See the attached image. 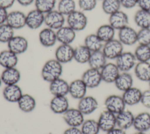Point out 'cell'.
Segmentation results:
<instances>
[{
	"label": "cell",
	"mask_w": 150,
	"mask_h": 134,
	"mask_svg": "<svg viewBox=\"0 0 150 134\" xmlns=\"http://www.w3.org/2000/svg\"><path fill=\"white\" fill-rule=\"evenodd\" d=\"M63 64L55 58L47 60L43 65L41 69V76L47 82H51L61 77L63 73Z\"/></svg>",
	"instance_id": "1"
},
{
	"label": "cell",
	"mask_w": 150,
	"mask_h": 134,
	"mask_svg": "<svg viewBox=\"0 0 150 134\" xmlns=\"http://www.w3.org/2000/svg\"><path fill=\"white\" fill-rule=\"evenodd\" d=\"M66 23L76 32H80L86 28L88 24V18L85 12L76 9L66 16Z\"/></svg>",
	"instance_id": "2"
},
{
	"label": "cell",
	"mask_w": 150,
	"mask_h": 134,
	"mask_svg": "<svg viewBox=\"0 0 150 134\" xmlns=\"http://www.w3.org/2000/svg\"><path fill=\"white\" fill-rule=\"evenodd\" d=\"M66 22V18L57 9H53L45 14V22L46 26L57 31L64 25Z\"/></svg>",
	"instance_id": "3"
},
{
	"label": "cell",
	"mask_w": 150,
	"mask_h": 134,
	"mask_svg": "<svg viewBox=\"0 0 150 134\" xmlns=\"http://www.w3.org/2000/svg\"><path fill=\"white\" fill-rule=\"evenodd\" d=\"M102 51L107 59L115 60L124 52V45L118 39L114 38L104 43Z\"/></svg>",
	"instance_id": "4"
},
{
	"label": "cell",
	"mask_w": 150,
	"mask_h": 134,
	"mask_svg": "<svg viewBox=\"0 0 150 134\" xmlns=\"http://www.w3.org/2000/svg\"><path fill=\"white\" fill-rule=\"evenodd\" d=\"M137 63V61L134 53L129 51H124L115 59V64L120 72H129L134 68Z\"/></svg>",
	"instance_id": "5"
},
{
	"label": "cell",
	"mask_w": 150,
	"mask_h": 134,
	"mask_svg": "<svg viewBox=\"0 0 150 134\" xmlns=\"http://www.w3.org/2000/svg\"><path fill=\"white\" fill-rule=\"evenodd\" d=\"M81 79L87 88L94 89L98 87L103 81L100 71L89 68L82 74Z\"/></svg>",
	"instance_id": "6"
},
{
	"label": "cell",
	"mask_w": 150,
	"mask_h": 134,
	"mask_svg": "<svg viewBox=\"0 0 150 134\" xmlns=\"http://www.w3.org/2000/svg\"><path fill=\"white\" fill-rule=\"evenodd\" d=\"M104 106L106 110L117 115L125 109L126 105L121 96L112 94L105 98Z\"/></svg>",
	"instance_id": "7"
},
{
	"label": "cell",
	"mask_w": 150,
	"mask_h": 134,
	"mask_svg": "<svg viewBox=\"0 0 150 134\" xmlns=\"http://www.w3.org/2000/svg\"><path fill=\"white\" fill-rule=\"evenodd\" d=\"M63 118L66 123L70 127L81 126L84 121V115L78 108H69L63 114Z\"/></svg>",
	"instance_id": "8"
},
{
	"label": "cell",
	"mask_w": 150,
	"mask_h": 134,
	"mask_svg": "<svg viewBox=\"0 0 150 134\" xmlns=\"http://www.w3.org/2000/svg\"><path fill=\"white\" fill-rule=\"evenodd\" d=\"M74 49L70 44H60L54 52V58L62 64L67 63L74 59Z\"/></svg>",
	"instance_id": "9"
},
{
	"label": "cell",
	"mask_w": 150,
	"mask_h": 134,
	"mask_svg": "<svg viewBox=\"0 0 150 134\" xmlns=\"http://www.w3.org/2000/svg\"><path fill=\"white\" fill-rule=\"evenodd\" d=\"M45 14L35 8L26 14V26L32 30L39 29L44 24Z\"/></svg>",
	"instance_id": "10"
},
{
	"label": "cell",
	"mask_w": 150,
	"mask_h": 134,
	"mask_svg": "<svg viewBox=\"0 0 150 134\" xmlns=\"http://www.w3.org/2000/svg\"><path fill=\"white\" fill-rule=\"evenodd\" d=\"M97 122L100 130L107 132L117 126L116 115L105 109L100 114Z\"/></svg>",
	"instance_id": "11"
},
{
	"label": "cell",
	"mask_w": 150,
	"mask_h": 134,
	"mask_svg": "<svg viewBox=\"0 0 150 134\" xmlns=\"http://www.w3.org/2000/svg\"><path fill=\"white\" fill-rule=\"evenodd\" d=\"M8 49L17 55L26 52L29 46L28 39L23 36L14 35L7 43Z\"/></svg>",
	"instance_id": "12"
},
{
	"label": "cell",
	"mask_w": 150,
	"mask_h": 134,
	"mask_svg": "<svg viewBox=\"0 0 150 134\" xmlns=\"http://www.w3.org/2000/svg\"><path fill=\"white\" fill-rule=\"evenodd\" d=\"M6 23L14 30L22 29L26 26V14L19 10L9 12Z\"/></svg>",
	"instance_id": "13"
},
{
	"label": "cell",
	"mask_w": 150,
	"mask_h": 134,
	"mask_svg": "<svg viewBox=\"0 0 150 134\" xmlns=\"http://www.w3.org/2000/svg\"><path fill=\"white\" fill-rule=\"evenodd\" d=\"M118 39L124 45H134L137 43V31L129 25L118 31Z\"/></svg>",
	"instance_id": "14"
},
{
	"label": "cell",
	"mask_w": 150,
	"mask_h": 134,
	"mask_svg": "<svg viewBox=\"0 0 150 134\" xmlns=\"http://www.w3.org/2000/svg\"><path fill=\"white\" fill-rule=\"evenodd\" d=\"M120 72L115 63L112 62H107L100 70L103 81L107 83H114Z\"/></svg>",
	"instance_id": "15"
},
{
	"label": "cell",
	"mask_w": 150,
	"mask_h": 134,
	"mask_svg": "<svg viewBox=\"0 0 150 134\" xmlns=\"http://www.w3.org/2000/svg\"><path fill=\"white\" fill-rule=\"evenodd\" d=\"M38 38L40 45L45 48L52 47L57 42L56 31L47 27L40 31Z\"/></svg>",
	"instance_id": "16"
},
{
	"label": "cell",
	"mask_w": 150,
	"mask_h": 134,
	"mask_svg": "<svg viewBox=\"0 0 150 134\" xmlns=\"http://www.w3.org/2000/svg\"><path fill=\"white\" fill-rule=\"evenodd\" d=\"M98 107L97 100L93 96H85L80 99L77 104V108L84 115L93 113Z\"/></svg>",
	"instance_id": "17"
},
{
	"label": "cell",
	"mask_w": 150,
	"mask_h": 134,
	"mask_svg": "<svg viewBox=\"0 0 150 134\" xmlns=\"http://www.w3.org/2000/svg\"><path fill=\"white\" fill-rule=\"evenodd\" d=\"M87 87L82 79H76L69 83V94L71 98L80 100L86 95Z\"/></svg>",
	"instance_id": "18"
},
{
	"label": "cell",
	"mask_w": 150,
	"mask_h": 134,
	"mask_svg": "<svg viewBox=\"0 0 150 134\" xmlns=\"http://www.w3.org/2000/svg\"><path fill=\"white\" fill-rule=\"evenodd\" d=\"M108 24H110L116 31H119L128 25L129 18L125 12L121 11L120 9L109 15Z\"/></svg>",
	"instance_id": "19"
},
{
	"label": "cell",
	"mask_w": 150,
	"mask_h": 134,
	"mask_svg": "<svg viewBox=\"0 0 150 134\" xmlns=\"http://www.w3.org/2000/svg\"><path fill=\"white\" fill-rule=\"evenodd\" d=\"M49 91L54 96H66L69 94V83L61 77L49 83Z\"/></svg>",
	"instance_id": "20"
},
{
	"label": "cell",
	"mask_w": 150,
	"mask_h": 134,
	"mask_svg": "<svg viewBox=\"0 0 150 134\" xmlns=\"http://www.w3.org/2000/svg\"><path fill=\"white\" fill-rule=\"evenodd\" d=\"M51 110L56 114H63L69 108V99L66 96H54L49 104Z\"/></svg>",
	"instance_id": "21"
},
{
	"label": "cell",
	"mask_w": 150,
	"mask_h": 134,
	"mask_svg": "<svg viewBox=\"0 0 150 134\" xmlns=\"http://www.w3.org/2000/svg\"><path fill=\"white\" fill-rule=\"evenodd\" d=\"M56 31L57 42L60 44L71 45L76 39L77 32L67 25H64Z\"/></svg>",
	"instance_id": "22"
},
{
	"label": "cell",
	"mask_w": 150,
	"mask_h": 134,
	"mask_svg": "<svg viewBox=\"0 0 150 134\" xmlns=\"http://www.w3.org/2000/svg\"><path fill=\"white\" fill-rule=\"evenodd\" d=\"M23 94L21 88L18 84L5 85L2 91L4 98L11 103H17Z\"/></svg>",
	"instance_id": "23"
},
{
	"label": "cell",
	"mask_w": 150,
	"mask_h": 134,
	"mask_svg": "<svg viewBox=\"0 0 150 134\" xmlns=\"http://www.w3.org/2000/svg\"><path fill=\"white\" fill-rule=\"evenodd\" d=\"M142 91L137 87L132 86L122 92V98L126 105L134 106L141 102Z\"/></svg>",
	"instance_id": "24"
},
{
	"label": "cell",
	"mask_w": 150,
	"mask_h": 134,
	"mask_svg": "<svg viewBox=\"0 0 150 134\" xmlns=\"http://www.w3.org/2000/svg\"><path fill=\"white\" fill-rule=\"evenodd\" d=\"M0 76L5 85L18 84L21 78V73L16 67L4 69Z\"/></svg>",
	"instance_id": "25"
},
{
	"label": "cell",
	"mask_w": 150,
	"mask_h": 134,
	"mask_svg": "<svg viewBox=\"0 0 150 134\" xmlns=\"http://www.w3.org/2000/svg\"><path fill=\"white\" fill-rule=\"evenodd\" d=\"M135 116L129 110L124 109L116 115L117 126L124 130H127L133 126Z\"/></svg>",
	"instance_id": "26"
},
{
	"label": "cell",
	"mask_w": 150,
	"mask_h": 134,
	"mask_svg": "<svg viewBox=\"0 0 150 134\" xmlns=\"http://www.w3.org/2000/svg\"><path fill=\"white\" fill-rule=\"evenodd\" d=\"M138 132H145L150 129V113L142 112L135 116L132 126Z\"/></svg>",
	"instance_id": "27"
},
{
	"label": "cell",
	"mask_w": 150,
	"mask_h": 134,
	"mask_svg": "<svg viewBox=\"0 0 150 134\" xmlns=\"http://www.w3.org/2000/svg\"><path fill=\"white\" fill-rule=\"evenodd\" d=\"M18 63V56L9 49L0 52V66L4 69L16 67Z\"/></svg>",
	"instance_id": "28"
},
{
	"label": "cell",
	"mask_w": 150,
	"mask_h": 134,
	"mask_svg": "<svg viewBox=\"0 0 150 134\" xmlns=\"http://www.w3.org/2000/svg\"><path fill=\"white\" fill-rule=\"evenodd\" d=\"M134 79L129 72H121L114 82L116 88L122 92L133 86Z\"/></svg>",
	"instance_id": "29"
},
{
	"label": "cell",
	"mask_w": 150,
	"mask_h": 134,
	"mask_svg": "<svg viewBox=\"0 0 150 134\" xmlns=\"http://www.w3.org/2000/svg\"><path fill=\"white\" fill-rule=\"evenodd\" d=\"M134 69L135 75L138 80L149 82L150 81L149 62H137Z\"/></svg>",
	"instance_id": "30"
},
{
	"label": "cell",
	"mask_w": 150,
	"mask_h": 134,
	"mask_svg": "<svg viewBox=\"0 0 150 134\" xmlns=\"http://www.w3.org/2000/svg\"><path fill=\"white\" fill-rule=\"evenodd\" d=\"M19 109L25 113H30L36 108V101L35 98L30 94H23L17 102Z\"/></svg>",
	"instance_id": "31"
},
{
	"label": "cell",
	"mask_w": 150,
	"mask_h": 134,
	"mask_svg": "<svg viewBox=\"0 0 150 134\" xmlns=\"http://www.w3.org/2000/svg\"><path fill=\"white\" fill-rule=\"evenodd\" d=\"M115 31L116 30L108 23L98 26L96 34L103 43H105L114 39Z\"/></svg>",
	"instance_id": "32"
},
{
	"label": "cell",
	"mask_w": 150,
	"mask_h": 134,
	"mask_svg": "<svg viewBox=\"0 0 150 134\" xmlns=\"http://www.w3.org/2000/svg\"><path fill=\"white\" fill-rule=\"evenodd\" d=\"M107 58L103 53L102 50L93 52L90 55L88 64L91 68L101 70V69L107 63Z\"/></svg>",
	"instance_id": "33"
},
{
	"label": "cell",
	"mask_w": 150,
	"mask_h": 134,
	"mask_svg": "<svg viewBox=\"0 0 150 134\" xmlns=\"http://www.w3.org/2000/svg\"><path fill=\"white\" fill-rule=\"evenodd\" d=\"M135 25L141 28H150V11L142 9L137 10L134 16Z\"/></svg>",
	"instance_id": "34"
},
{
	"label": "cell",
	"mask_w": 150,
	"mask_h": 134,
	"mask_svg": "<svg viewBox=\"0 0 150 134\" xmlns=\"http://www.w3.org/2000/svg\"><path fill=\"white\" fill-rule=\"evenodd\" d=\"M84 45L91 52L102 50L104 43L96 33L87 35L84 39Z\"/></svg>",
	"instance_id": "35"
},
{
	"label": "cell",
	"mask_w": 150,
	"mask_h": 134,
	"mask_svg": "<svg viewBox=\"0 0 150 134\" xmlns=\"http://www.w3.org/2000/svg\"><path fill=\"white\" fill-rule=\"evenodd\" d=\"M91 52L83 44L80 45L74 49V60L79 63H88Z\"/></svg>",
	"instance_id": "36"
},
{
	"label": "cell",
	"mask_w": 150,
	"mask_h": 134,
	"mask_svg": "<svg viewBox=\"0 0 150 134\" xmlns=\"http://www.w3.org/2000/svg\"><path fill=\"white\" fill-rule=\"evenodd\" d=\"M76 6L74 0H59L57 9L66 17L76 10Z\"/></svg>",
	"instance_id": "37"
},
{
	"label": "cell",
	"mask_w": 150,
	"mask_h": 134,
	"mask_svg": "<svg viewBox=\"0 0 150 134\" xmlns=\"http://www.w3.org/2000/svg\"><path fill=\"white\" fill-rule=\"evenodd\" d=\"M134 54L137 62H149L150 46L138 44L135 49Z\"/></svg>",
	"instance_id": "38"
},
{
	"label": "cell",
	"mask_w": 150,
	"mask_h": 134,
	"mask_svg": "<svg viewBox=\"0 0 150 134\" xmlns=\"http://www.w3.org/2000/svg\"><path fill=\"white\" fill-rule=\"evenodd\" d=\"M81 130L83 134H98L101 130L97 120L90 119L84 120L81 125Z\"/></svg>",
	"instance_id": "39"
},
{
	"label": "cell",
	"mask_w": 150,
	"mask_h": 134,
	"mask_svg": "<svg viewBox=\"0 0 150 134\" xmlns=\"http://www.w3.org/2000/svg\"><path fill=\"white\" fill-rule=\"evenodd\" d=\"M121 7V5L120 0H103L102 1V10L108 15L120 10Z\"/></svg>",
	"instance_id": "40"
},
{
	"label": "cell",
	"mask_w": 150,
	"mask_h": 134,
	"mask_svg": "<svg viewBox=\"0 0 150 134\" xmlns=\"http://www.w3.org/2000/svg\"><path fill=\"white\" fill-rule=\"evenodd\" d=\"M57 0H35V8L44 14L54 9Z\"/></svg>",
	"instance_id": "41"
},
{
	"label": "cell",
	"mask_w": 150,
	"mask_h": 134,
	"mask_svg": "<svg viewBox=\"0 0 150 134\" xmlns=\"http://www.w3.org/2000/svg\"><path fill=\"white\" fill-rule=\"evenodd\" d=\"M15 30L6 23L0 25V42L7 43L15 35Z\"/></svg>",
	"instance_id": "42"
},
{
	"label": "cell",
	"mask_w": 150,
	"mask_h": 134,
	"mask_svg": "<svg viewBox=\"0 0 150 134\" xmlns=\"http://www.w3.org/2000/svg\"><path fill=\"white\" fill-rule=\"evenodd\" d=\"M137 43L150 45V28H141L137 31Z\"/></svg>",
	"instance_id": "43"
},
{
	"label": "cell",
	"mask_w": 150,
	"mask_h": 134,
	"mask_svg": "<svg viewBox=\"0 0 150 134\" xmlns=\"http://www.w3.org/2000/svg\"><path fill=\"white\" fill-rule=\"evenodd\" d=\"M97 0H78L77 5L79 10L85 12L94 10L97 6Z\"/></svg>",
	"instance_id": "44"
},
{
	"label": "cell",
	"mask_w": 150,
	"mask_h": 134,
	"mask_svg": "<svg viewBox=\"0 0 150 134\" xmlns=\"http://www.w3.org/2000/svg\"><path fill=\"white\" fill-rule=\"evenodd\" d=\"M141 104L146 108L150 109V89H147L142 92L141 99Z\"/></svg>",
	"instance_id": "45"
},
{
	"label": "cell",
	"mask_w": 150,
	"mask_h": 134,
	"mask_svg": "<svg viewBox=\"0 0 150 134\" xmlns=\"http://www.w3.org/2000/svg\"><path fill=\"white\" fill-rule=\"evenodd\" d=\"M121 6L126 9L134 8L138 4V0H120Z\"/></svg>",
	"instance_id": "46"
},
{
	"label": "cell",
	"mask_w": 150,
	"mask_h": 134,
	"mask_svg": "<svg viewBox=\"0 0 150 134\" xmlns=\"http://www.w3.org/2000/svg\"><path fill=\"white\" fill-rule=\"evenodd\" d=\"M137 5L141 9L150 11V0H138Z\"/></svg>",
	"instance_id": "47"
},
{
	"label": "cell",
	"mask_w": 150,
	"mask_h": 134,
	"mask_svg": "<svg viewBox=\"0 0 150 134\" xmlns=\"http://www.w3.org/2000/svg\"><path fill=\"white\" fill-rule=\"evenodd\" d=\"M8 14L7 9L0 6V25L6 23Z\"/></svg>",
	"instance_id": "48"
},
{
	"label": "cell",
	"mask_w": 150,
	"mask_h": 134,
	"mask_svg": "<svg viewBox=\"0 0 150 134\" xmlns=\"http://www.w3.org/2000/svg\"><path fill=\"white\" fill-rule=\"evenodd\" d=\"M63 134H83L81 129L79 127H70L66 129L63 133Z\"/></svg>",
	"instance_id": "49"
},
{
	"label": "cell",
	"mask_w": 150,
	"mask_h": 134,
	"mask_svg": "<svg viewBox=\"0 0 150 134\" xmlns=\"http://www.w3.org/2000/svg\"><path fill=\"white\" fill-rule=\"evenodd\" d=\"M16 0H0V6L8 9L11 8Z\"/></svg>",
	"instance_id": "50"
},
{
	"label": "cell",
	"mask_w": 150,
	"mask_h": 134,
	"mask_svg": "<svg viewBox=\"0 0 150 134\" xmlns=\"http://www.w3.org/2000/svg\"><path fill=\"white\" fill-rule=\"evenodd\" d=\"M106 134H126L125 130L117 126L106 132Z\"/></svg>",
	"instance_id": "51"
},
{
	"label": "cell",
	"mask_w": 150,
	"mask_h": 134,
	"mask_svg": "<svg viewBox=\"0 0 150 134\" xmlns=\"http://www.w3.org/2000/svg\"><path fill=\"white\" fill-rule=\"evenodd\" d=\"M16 1L22 6H28L34 4L35 0H16Z\"/></svg>",
	"instance_id": "52"
},
{
	"label": "cell",
	"mask_w": 150,
	"mask_h": 134,
	"mask_svg": "<svg viewBox=\"0 0 150 134\" xmlns=\"http://www.w3.org/2000/svg\"><path fill=\"white\" fill-rule=\"evenodd\" d=\"M133 134H145V132H138L137 131V132L133 133Z\"/></svg>",
	"instance_id": "53"
},
{
	"label": "cell",
	"mask_w": 150,
	"mask_h": 134,
	"mask_svg": "<svg viewBox=\"0 0 150 134\" xmlns=\"http://www.w3.org/2000/svg\"><path fill=\"white\" fill-rule=\"evenodd\" d=\"M2 83H2V79H1V76H0V88H1V85H2Z\"/></svg>",
	"instance_id": "54"
},
{
	"label": "cell",
	"mask_w": 150,
	"mask_h": 134,
	"mask_svg": "<svg viewBox=\"0 0 150 134\" xmlns=\"http://www.w3.org/2000/svg\"><path fill=\"white\" fill-rule=\"evenodd\" d=\"M148 83H149V89H150V81H149Z\"/></svg>",
	"instance_id": "55"
},
{
	"label": "cell",
	"mask_w": 150,
	"mask_h": 134,
	"mask_svg": "<svg viewBox=\"0 0 150 134\" xmlns=\"http://www.w3.org/2000/svg\"><path fill=\"white\" fill-rule=\"evenodd\" d=\"M97 1H103V0H97Z\"/></svg>",
	"instance_id": "56"
},
{
	"label": "cell",
	"mask_w": 150,
	"mask_h": 134,
	"mask_svg": "<svg viewBox=\"0 0 150 134\" xmlns=\"http://www.w3.org/2000/svg\"><path fill=\"white\" fill-rule=\"evenodd\" d=\"M149 46H150V45H149Z\"/></svg>",
	"instance_id": "57"
},
{
	"label": "cell",
	"mask_w": 150,
	"mask_h": 134,
	"mask_svg": "<svg viewBox=\"0 0 150 134\" xmlns=\"http://www.w3.org/2000/svg\"></svg>",
	"instance_id": "58"
}]
</instances>
